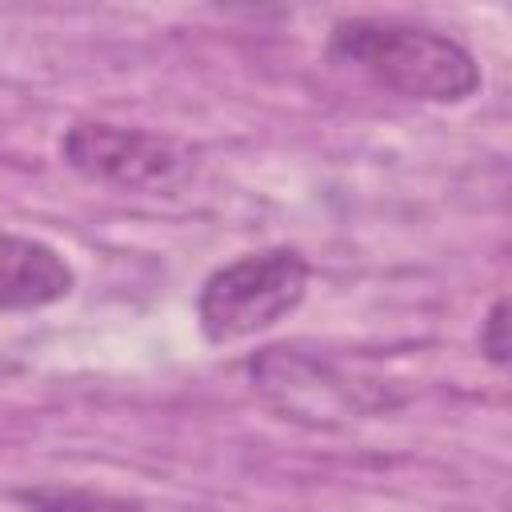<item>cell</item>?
Segmentation results:
<instances>
[{
  "label": "cell",
  "mask_w": 512,
  "mask_h": 512,
  "mask_svg": "<svg viewBox=\"0 0 512 512\" xmlns=\"http://www.w3.org/2000/svg\"><path fill=\"white\" fill-rule=\"evenodd\" d=\"M328 56L396 96L424 104H460L480 88L476 56L456 36L408 20H340L328 36Z\"/></svg>",
  "instance_id": "1"
},
{
  "label": "cell",
  "mask_w": 512,
  "mask_h": 512,
  "mask_svg": "<svg viewBox=\"0 0 512 512\" xmlns=\"http://www.w3.org/2000/svg\"><path fill=\"white\" fill-rule=\"evenodd\" d=\"M308 292V260L288 248H260L220 264L196 296V320L208 344L248 340L288 312L300 308Z\"/></svg>",
  "instance_id": "2"
},
{
  "label": "cell",
  "mask_w": 512,
  "mask_h": 512,
  "mask_svg": "<svg viewBox=\"0 0 512 512\" xmlns=\"http://www.w3.org/2000/svg\"><path fill=\"white\" fill-rule=\"evenodd\" d=\"M60 156L76 176L120 192H172L200 168V148L188 140L108 120L72 124L60 140Z\"/></svg>",
  "instance_id": "3"
},
{
  "label": "cell",
  "mask_w": 512,
  "mask_h": 512,
  "mask_svg": "<svg viewBox=\"0 0 512 512\" xmlns=\"http://www.w3.org/2000/svg\"><path fill=\"white\" fill-rule=\"evenodd\" d=\"M252 380L260 392L300 420H328L340 412H368L356 400V380L340 376L332 364L316 356H300L296 348H268L252 360Z\"/></svg>",
  "instance_id": "4"
},
{
  "label": "cell",
  "mask_w": 512,
  "mask_h": 512,
  "mask_svg": "<svg viewBox=\"0 0 512 512\" xmlns=\"http://www.w3.org/2000/svg\"><path fill=\"white\" fill-rule=\"evenodd\" d=\"M72 264L44 240L0 232V312H28L72 292Z\"/></svg>",
  "instance_id": "5"
},
{
  "label": "cell",
  "mask_w": 512,
  "mask_h": 512,
  "mask_svg": "<svg viewBox=\"0 0 512 512\" xmlns=\"http://www.w3.org/2000/svg\"><path fill=\"white\" fill-rule=\"evenodd\" d=\"M16 504L24 512H148L136 500L124 496H108V492H92V488H76V484H36V488H20Z\"/></svg>",
  "instance_id": "6"
},
{
  "label": "cell",
  "mask_w": 512,
  "mask_h": 512,
  "mask_svg": "<svg viewBox=\"0 0 512 512\" xmlns=\"http://www.w3.org/2000/svg\"><path fill=\"white\" fill-rule=\"evenodd\" d=\"M508 304L504 300H496L492 308H488V316L480 320V352L496 364V368H504L508 364Z\"/></svg>",
  "instance_id": "7"
}]
</instances>
